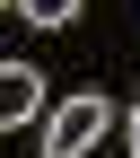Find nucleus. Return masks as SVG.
Returning a JSON list of instances; mask_svg holds the SVG:
<instances>
[{"label": "nucleus", "mask_w": 140, "mask_h": 158, "mask_svg": "<svg viewBox=\"0 0 140 158\" xmlns=\"http://www.w3.org/2000/svg\"><path fill=\"white\" fill-rule=\"evenodd\" d=\"M44 114V70L35 62H9L0 70V123H35Z\"/></svg>", "instance_id": "nucleus-2"}, {"label": "nucleus", "mask_w": 140, "mask_h": 158, "mask_svg": "<svg viewBox=\"0 0 140 158\" xmlns=\"http://www.w3.org/2000/svg\"><path fill=\"white\" fill-rule=\"evenodd\" d=\"M105 132H114V106H105L96 88H79L70 106H53V123H44V158H88Z\"/></svg>", "instance_id": "nucleus-1"}, {"label": "nucleus", "mask_w": 140, "mask_h": 158, "mask_svg": "<svg viewBox=\"0 0 140 158\" xmlns=\"http://www.w3.org/2000/svg\"><path fill=\"white\" fill-rule=\"evenodd\" d=\"M18 18H26V27H70L79 9H88V0H9Z\"/></svg>", "instance_id": "nucleus-3"}, {"label": "nucleus", "mask_w": 140, "mask_h": 158, "mask_svg": "<svg viewBox=\"0 0 140 158\" xmlns=\"http://www.w3.org/2000/svg\"><path fill=\"white\" fill-rule=\"evenodd\" d=\"M123 141H131V158H140V106H131V114H123Z\"/></svg>", "instance_id": "nucleus-4"}]
</instances>
